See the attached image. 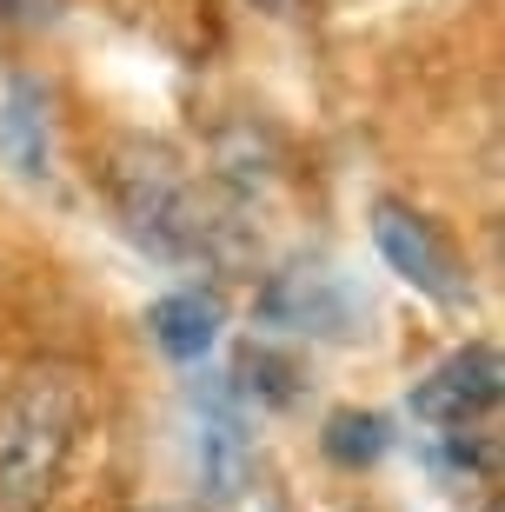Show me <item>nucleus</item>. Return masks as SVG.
Instances as JSON below:
<instances>
[{"mask_svg": "<svg viewBox=\"0 0 505 512\" xmlns=\"http://www.w3.org/2000/svg\"><path fill=\"white\" fill-rule=\"evenodd\" d=\"M246 7H253V14H266V20H293L306 0H246Z\"/></svg>", "mask_w": 505, "mask_h": 512, "instance_id": "nucleus-10", "label": "nucleus"}, {"mask_svg": "<svg viewBox=\"0 0 505 512\" xmlns=\"http://www.w3.org/2000/svg\"><path fill=\"white\" fill-rule=\"evenodd\" d=\"M260 320L286 333H339L346 326V293L326 273H286L260 293Z\"/></svg>", "mask_w": 505, "mask_h": 512, "instance_id": "nucleus-6", "label": "nucleus"}, {"mask_svg": "<svg viewBox=\"0 0 505 512\" xmlns=\"http://www.w3.org/2000/svg\"><path fill=\"white\" fill-rule=\"evenodd\" d=\"M100 193L120 213V227L160 260H213L220 253V220L200 207V193L160 147L147 140H120L100 153Z\"/></svg>", "mask_w": 505, "mask_h": 512, "instance_id": "nucleus-2", "label": "nucleus"}, {"mask_svg": "<svg viewBox=\"0 0 505 512\" xmlns=\"http://www.w3.org/2000/svg\"><path fill=\"white\" fill-rule=\"evenodd\" d=\"M200 453H206V479H213V493H233L240 486V413H233V399L206 393V433H200Z\"/></svg>", "mask_w": 505, "mask_h": 512, "instance_id": "nucleus-8", "label": "nucleus"}, {"mask_svg": "<svg viewBox=\"0 0 505 512\" xmlns=\"http://www.w3.org/2000/svg\"><path fill=\"white\" fill-rule=\"evenodd\" d=\"M505 393V366H499V346H459L446 360L432 366L426 380L412 386V413L439 426V433H459V426H479V419L499 406Z\"/></svg>", "mask_w": 505, "mask_h": 512, "instance_id": "nucleus-4", "label": "nucleus"}, {"mask_svg": "<svg viewBox=\"0 0 505 512\" xmlns=\"http://www.w3.org/2000/svg\"><path fill=\"white\" fill-rule=\"evenodd\" d=\"M373 247H379V260L393 266L412 293H426L432 306H466L472 300V273L459 266L452 240L432 227L419 207H406V200H379L373 207Z\"/></svg>", "mask_w": 505, "mask_h": 512, "instance_id": "nucleus-3", "label": "nucleus"}, {"mask_svg": "<svg viewBox=\"0 0 505 512\" xmlns=\"http://www.w3.org/2000/svg\"><path fill=\"white\" fill-rule=\"evenodd\" d=\"M326 453H333L339 466H366V459H379V453H386V419L333 413V419H326Z\"/></svg>", "mask_w": 505, "mask_h": 512, "instance_id": "nucleus-9", "label": "nucleus"}, {"mask_svg": "<svg viewBox=\"0 0 505 512\" xmlns=\"http://www.w3.org/2000/svg\"><path fill=\"white\" fill-rule=\"evenodd\" d=\"M87 426V386L60 366H34L0 393V512H40L74 466Z\"/></svg>", "mask_w": 505, "mask_h": 512, "instance_id": "nucleus-1", "label": "nucleus"}, {"mask_svg": "<svg viewBox=\"0 0 505 512\" xmlns=\"http://www.w3.org/2000/svg\"><path fill=\"white\" fill-rule=\"evenodd\" d=\"M147 333L160 340V353L180 366H200L220 340V300L200 293V286H180V293H160L147 306Z\"/></svg>", "mask_w": 505, "mask_h": 512, "instance_id": "nucleus-5", "label": "nucleus"}, {"mask_svg": "<svg viewBox=\"0 0 505 512\" xmlns=\"http://www.w3.org/2000/svg\"><path fill=\"white\" fill-rule=\"evenodd\" d=\"M0 153L20 180H47V160H54V133H47V94L40 87H7L0 100Z\"/></svg>", "mask_w": 505, "mask_h": 512, "instance_id": "nucleus-7", "label": "nucleus"}]
</instances>
